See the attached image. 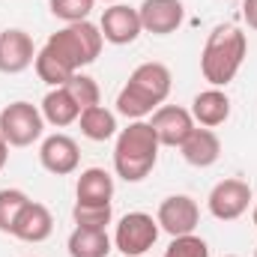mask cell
<instances>
[{
	"mask_svg": "<svg viewBox=\"0 0 257 257\" xmlns=\"http://www.w3.org/2000/svg\"><path fill=\"white\" fill-rule=\"evenodd\" d=\"M171 87H174V75L165 63H156V60L141 63L128 75L126 87L117 93V114L128 120H144L147 114L165 105V99L171 96Z\"/></svg>",
	"mask_w": 257,
	"mask_h": 257,
	"instance_id": "1",
	"label": "cell"
},
{
	"mask_svg": "<svg viewBox=\"0 0 257 257\" xmlns=\"http://www.w3.org/2000/svg\"><path fill=\"white\" fill-rule=\"evenodd\" d=\"M245 54H248V39L239 27L233 24H218L206 42H203V51H200V72L203 78L212 84V87H227L236 72L245 63Z\"/></svg>",
	"mask_w": 257,
	"mask_h": 257,
	"instance_id": "2",
	"label": "cell"
},
{
	"mask_svg": "<svg viewBox=\"0 0 257 257\" xmlns=\"http://www.w3.org/2000/svg\"><path fill=\"white\" fill-rule=\"evenodd\" d=\"M159 138L150 123L144 120H132L126 128L117 132V144H114V171L117 177H123L126 183H141L153 174L156 162H159Z\"/></svg>",
	"mask_w": 257,
	"mask_h": 257,
	"instance_id": "3",
	"label": "cell"
},
{
	"mask_svg": "<svg viewBox=\"0 0 257 257\" xmlns=\"http://www.w3.org/2000/svg\"><path fill=\"white\" fill-rule=\"evenodd\" d=\"M102 30L90 21H78V24H66L63 30L51 33L45 42V51L60 60L69 72H81L84 66H90L102 54Z\"/></svg>",
	"mask_w": 257,
	"mask_h": 257,
	"instance_id": "4",
	"label": "cell"
},
{
	"mask_svg": "<svg viewBox=\"0 0 257 257\" xmlns=\"http://www.w3.org/2000/svg\"><path fill=\"white\" fill-rule=\"evenodd\" d=\"M45 132V117L30 102H12L0 111V135L9 147H30Z\"/></svg>",
	"mask_w": 257,
	"mask_h": 257,
	"instance_id": "5",
	"label": "cell"
},
{
	"mask_svg": "<svg viewBox=\"0 0 257 257\" xmlns=\"http://www.w3.org/2000/svg\"><path fill=\"white\" fill-rule=\"evenodd\" d=\"M159 221L147 212H128L120 218L117 230H114V245L123 257H141L147 254L156 239H159Z\"/></svg>",
	"mask_w": 257,
	"mask_h": 257,
	"instance_id": "6",
	"label": "cell"
},
{
	"mask_svg": "<svg viewBox=\"0 0 257 257\" xmlns=\"http://www.w3.org/2000/svg\"><path fill=\"white\" fill-rule=\"evenodd\" d=\"M251 186L245 180H236V177H227L221 183L212 186V192L206 197V206L212 212V218L218 221H236L248 212L251 206Z\"/></svg>",
	"mask_w": 257,
	"mask_h": 257,
	"instance_id": "7",
	"label": "cell"
},
{
	"mask_svg": "<svg viewBox=\"0 0 257 257\" xmlns=\"http://www.w3.org/2000/svg\"><path fill=\"white\" fill-rule=\"evenodd\" d=\"M156 221L165 233L171 236H186L194 233L197 221H200V209H197V200L189 194H171L159 203V212H156Z\"/></svg>",
	"mask_w": 257,
	"mask_h": 257,
	"instance_id": "8",
	"label": "cell"
},
{
	"mask_svg": "<svg viewBox=\"0 0 257 257\" xmlns=\"http://www.w3.org/2000/svg\"><path fill=\"white\" fill-rule=\"evenodd\" d=\"M39 162H42V168H45L48 174H54V177H69V174H75L78 165H81V150H78L75 138L57 132V135H48V138L42 141V147H39Z\"/></svg>",
	"mask_w": 257,
	"mask_h": 257,
	"instance_id": "9",
	"label": "cell"
},
{
	"mask_svg": "<svg viewBox=\"0 0 257 257\" xmlns=\"http://www.w3.org/2000/svg\"><path fill=\"white\" fill-rule=\"evenodd\" d=\"M150 126H153L162 147H183L194 128V117L192 111H186L180 105H162V108L153 111Z\"/></svg>",
	"mask_w": 257,
	"mask_h": 257,
	"instance_id": "10",
	"label": "cell"
},
{
	"mask_svg": "<svg viewBox=\"0 0 257 257\" xmlns=\"http://www.w3.org/2000/svg\"><path fill=\"white\" fill-rule=\"evenodd\" d=\"M99 30H102V39L111 42V45H132L144 33L138 9H132L126 3L108 6L105 15H102V21H99Z\"/></svg>",
	"mask_w": 257,
	"mask_h": 257,
	"instance_id": "11",
	"label": "cell"
},
{
	"mask_svg": "<svg viewBox=\"0 0 257 257\" xmlns=\"http://www.w3.org/2000/svg\"><path fill=\"white\" fill-rule=\"evenodd\" d=\"M33 60H36V48H33L30 33L18 27H9L0 33V72L3 75H18L30 69Z\"/></svg>",
	"mask_w": 257,
	"mask_h": 257,
	"instance_id": "12",
	"label": "cell"
},
{
	"mask_svg": "<svg viewBox=\"0 0 257 257\" xmlns=\"http://www.w3.org/2000/svg\"><path fill=\"white\" fill-rule=\"evenodd\" d=\"M141 27L153 36H171L183 24V0H144L138 6Z\"/></svg>",
	"mask_w": 257,
	"mask_h": 257,
	"instance_id": "13",
	"label": "cell"
},
{
	"mask_svg": "<svg viewBox=\"0 0 257 257\" xmlns=\"http://www.w3.org/2000/svg\"><path fill=\"white\" fill-rule=\"evenodd\" d=\"M51 233H54V215H51V209H48L45 203H39V200H30V203L21 209L15 227H12V236L21 239V242H45Z\"/></svg>",
	"mask_w": 257,
	"mask_h": 257,
	"instance_id": "14",
	"label": "cell"
},
{
	"mask_svg": "<svg viewBox=\"0 0 257 257\" xmlns=\"http://www.w3.org/2000/svg\"><path fill=\"white\" fill-rule=\"evenodd\" d=\"M192 117L194 123H200L203 128H215L221 123H227L230 117V99L221 87H209L203 93H197L192 99Z\"/></svg>",
	"mask_w": 257,
	"mask_h": 257,
	"instance_id": "15",
	"label": "cell"
},
{
	"mask_svg": "<svg viewBox=\"0 0 257 257\" xmlns=\"http://www.w3.org/2000/svg\"><path fill=\"white\" fill-rule=\"evenodd\" d=\"M75 203H87V206H105L114 197V177L105 168H87L81 171L78 183H75Z\"/></svg>",
	"mask_w": 257,
	"mask_h": 257,
	"instance_id": "16",
	"label": "cell"
},
{
	"mask_svg": "<svg viewBox=\"0 0 257 257\" xmlns=\"http://www.w3.org/2000/svg\"><path fill=\"white\" fill-rule=\"evenodd\" d=\"M180 153L192 168H212L218 162V156H221V141H218V135L212 128L194 126L192 135L186 138V144L180 147Z\"/></svg>",
	"mask_w": 257,
	"mask_h": 257,
	"instance_id": "17",
	"label": "cell"
},
{
	"mask_svg": "<svg viewBox=\"0 0 257 257\" xmlns=\"http://www.w3.org/2000/svg\"><path fill=\"white\" fill-rule=\"evenodd\" d=\"M39 111H42L45 123H51V126H57V128L72 126V123H78V117H81V105L75 102V96H72L66 87H51V90L45 93Z\"/></svg>",
	"mask_w": 257,
	"mask_h": 257,
	"instance_id": "18",
	"label": "cell"
},
{
	"mask_svg": "<svg viewBox=\"0 0 257 257\" xmlns=\"http://www.w3.org/2000/svg\"><path fill=\"white\" fill-rule=\"evenodd\" d=\"M69 257H108L111 254V236L108 230H93V227H75L69 233Z\"/></svg>",
	"mask_w": 257,
	"mask_h": 257,
	"instance_id": "19",
	"label": "cell"
},
{
	"mask_svg": "<svg viewBox=\"0 0 257 257\" xmlns=\"http://www.w3.org/2000/svg\"><path fill=\"white\" fill-rule=\"evenodd\" d=\"M78 126H81V135L87 141H111L117 135V117H114V111H108L102 105H93V108L81 111Z\"/></svg>",
	"mask_w": 257,
	"mask_h": 257,
	"instance_id": "20",
	"label": "cell"
},
{
	"mask_svg": "<svg viewBox=\"0 0 257 257\" xmlns=\"http://www.w3.org/2000/svg\"><path fill=\"white\" fill-rule=\"evenodd\" d=\"M27 203H30V197L21 189H3L0 192V233L12 236V227H15V221Z\"/></svg>",
	"mask_w": 257,
	"mask_h": 257,
	"instance_id": "21",
	"label": "cell"
},
{
	"mask_svg": "<svg viewBox=\"0 0 257 257\" xmlns=\"http://www.w3.org/2000/svg\"><path fill=\"white\" fill-rule=\"evenodd\" d=\"M33 69H36V75H39V81H45L48 87H66V81L75 75V72H69L60 60H54L45 48H39L36 51V60H33Z\"/></svg>",
	"mask_w": 257,
	"mask_h": 257,
	"instance_id": "22",
	"label": "cell"
},
{
	"mask_svg": "<svg viewBox=\"0 0 257 257\" xmlns=\"http://www.w3.org/2000/svg\"><path fill=\"white\" fill-rule=\"evenodd\" d=\"M111 203L105 206H87V203H75L72 209V218H75V227H93V230H108L111 224Z\"/></svg>",
	"mask_w": 257,
	"mask_h": 257,
	"instance_id": "23",
	"label": "cell"
},
{
	"mask_svg": "<svg viewBox=\"0 0 257 257\" xmlns=\"http://www.w3.org/2000/svg\"><path fill=\"white\" fill-rule=\"evenodd\" d=\"M66 90L75 96V102L81 105V111H84V108H93V105H99V99H102V93H99V84H96L90 75H81V72H75V75L66 81Z\"/></svg>",
	"mask_w": 257,
	"mask_h": 257,
	"instance_id": "24",
	"label": "cell"
},
{
	"mask_svg": "<svg viewBox=\"0 0 257 257\" xmlns=\"http://www.w3.org/2000/svg\"><path fill=\"white\" fill-rule=\"evenodd\" d=\"M93 3H96V0H48L51 15L60 18V21H66V24L87 21L90 12H93Z\"/></svg>",
	"mask_w": 257,
	"mask_h": 257,
	"instance_id": "25",
	"label": "cell"
},
{
	"mask_svg": "<svg viewBox=\"0 0 257 257\" xmlns=\"http://www.w3.org/2000/svg\"><path fill=\"white\" fill-rule=\"evenodd\" d=\"M165 257H209V245L206 239L186 233V236H174L171 245L165 248Z\"/></svg>",
	"mask_w": 257,
	"mask_h": 257,
	"instance_id": "26",
	"label": "cell"
},
{
	"mask_svg": "<svg viewBox=\"0 0 257 257\" xmlns=\"http://www.w3.org/2000/svg\"><path fill=\"white\" fill-rule=\"evenodd\" d=\"M242 18L251 30H257V0H242Z\"/></svg>",
	"mask_w": 257,
	"mask_h": 257,
	"instance_id": "27",
	"label": "cell"
},
{
	"mask_svg": "<svg viewBox=\"0 0 257 257\" xmlns=\"http://www.w3.org/2000/svg\"><path fill=\"white\" fill-rule=\"evenodd\" d=\"M6 159H9V144H6V138L0 135V171H3V165H6Z\"/></svg>",
	"mask_w": 257,
	"mask_h": 257,
	"instance_id": "28",
	"label": "cell"
},
{
	"mask_svg": "<svg viewBox=\"0 0 257 257\" xmlns=\"http://www.w3.org/2000/svg\"><path fill=\"white\" fill-rule=\"evenodd\" d=\"M251 221H254V227H257V200H254V209H251Z\"/></svg>",
	"mask_w": 257,
	"mask_h": 257,
	"instance_id": "29",
	"label": "cell"
},
{
	"mask_svg": "<svg viewBox=\"0 0 257 257\" xmlns=\"http://www.w3.org/2000/svg\"><path fill=\"white\" fill-rule=\"evenodd\" d=\"M105 3H123V0H105Z\"/></svg>",
	"mask_w": 257,
	"mask_h": 257,
	"instance_id": "30",
	"label": "cell"
},
{
	"mask_svg": "<svg viewBox=\"0 0 257 257\" xmlns=\"http://www.w3.org/2000/svg\"><path fill=\"white\" fill-rule=\"evenodd\" d=\"M227 257H236V254H227Z\"/></svg>",
	"mask_w": 257,
	"mask_h": 257,
	"instance_id": "31",
	"label": "cell"
},
{
	"mask_svg": "<svg viewBox=\"0 0 257 257\" xmlns=\"http://www.w3.org/2000/svg\"><path fill=\"white\" fill-rule=\"evenodd\" d=\"M254 257H257V248H254Z\"/></svg>",
	"mask_w": 257,
	"mask_h": 257,
	"instance_id": "32",
	"label": "cell"
}]
</instances>
